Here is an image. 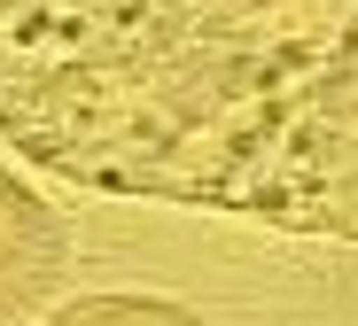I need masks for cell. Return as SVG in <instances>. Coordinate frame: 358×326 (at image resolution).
I'll list each match as a JSON object with an SVG mask.
<instances>
[{"label":"cell","mask_w":358,"mask_h":326,"mask_svg":"<svg viewBox=\"0 0 358 326\" xmlns=\"http://www.w3.org/2000/svg\"><path fill=\"white\" fill-rule=\"evenodd\" d=\"M0 140L86 194L358 241V0H0Z\"/></svg>","instance_id":"obj_1"},{"label":"cell","mask_w":358,"mask_h":326,"mask_svg":"<svg viewBox=\"0 0 358 326\" xmlns=\"http://www.w3.org/2000/svg\"><path fill=\"white\" fill-rule=\"evenodd\" d=\"M55 272H63V225L16 171H0V318H31Z\"/></svg>","instance_id":"obj_2"},{"label":"cell","mask_w":358,"mask_h":326,"mask_svg":"<svg viewBox=\"0 0 358 326\" xmlns=\"http://www.w3.org/2000/svg\"><path fill=\"white\" fill-rule=\"evenodd\" d=\"M195 311L171 295H78L55 311V326H187Z\"/></svg>","instance_id":"obj_3"}]
</instances>
